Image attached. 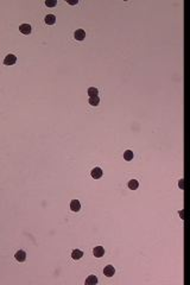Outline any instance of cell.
I'll use <instances>...</instances> for the list:
<instances>
[{
  "label": "cell",
  "mask_w": 190,
  "mask_h": 285,
  "mask_svg": "<svg viewBox=\"0 0 190 285\" xmlns=\"http://www.w3.org/2000/svg\"><path fill=\"white\" fill-rule=\"evenodd\" d=\"M88 102H89V105H92V106H97L99 102H100V97L97 95L96 96H89Z\"/></svg>",
  "instance_id": "cell-13"
},
{
  "label": "cell",
  "mask_w": 190,
  "mask_h": 285,
  "mask_svg": "<svg viewBox=\"0 0 190 285\" xmlns=\"http://www.w3.org/2000/svg\"><path fill=\"white\" fill-rule=\"evenodd\" d=\"M82 257H83V252H82V251H80V249H74V251H73L71 258H73L74 260H80Z\"/></svg>",
  "instance_id": "cell-9"
},
{
  "label": "cell",
  "mask_w": 190,
  "mask_h": 285,
  "mask_svg": "<svg viewBox=\"0 0 190 285\" xmlns=\"http://www.w3.org/2000/svg\"><path fill=\"white\" fill-rule=\"evenodd\" d=\"M74 37H75V39L76 40H83L84 38H86V32H84V30H82V29H79V30H76L75 32H74Z\"/></svg>",
  "instance_id": "cell-2"
},
{
  "label": "cell",
  "mask_w": 190,
  "mask_h": 285,
  "mask_svg": "<svg viewBox=\"0 0 190 285\" xmlns=\"http://www.w3.org/2000/svg\"><path fill=\"white\" fill-rule=\"evenodd\" d=\"M93 254L96 257V258H101L104 254H105V248L102 246H96L94 249H93Z\"/></svg>",
  "instance_id": "cell-4"
},
{
  "label": "cell",
  "mask_w": 190,
  "mask_h": 285,
  "mask_svg": "<svg viewBox=\"0 0 190 285\" xmlns=\"http://www.w3.org/2000/svg\"><path fill=\"white\" fill-rule=\"evenodd\" d=\"M44 21H45V24H48V25H54L56 23V17L54 14H48V16H45Z\"/></svg>",
  "instance_id": "cell-10"
},
{
  "label": "cell",
  "mask_w": 190,
  "mask_h": 285,
  "mask_svg": "<svg viewBox=\"0 0 190 285\" xmlns=\"http://www.w3.org/2000/svg\"><path fill=\"white\" fill-rule=\"evenodd\" d=\"M97 94H99V90H97V88H95V87L88 88V95L89 96H96Z\"/></svg>",
  "instance_id": "cell-15"
},
{
  "label": "cell",
  "mask_w": 190,
  "mask_h": 285,
  "mask_svg": "<svg viewBox=\"0 0 190 285\" xmlns=\"http://www.w3.org/2000/svg\"><path fill=\"white\" fill-rule=\"evenodd\" d=\"M14 258H16L17 261L23 262V261H25V259H26V253H25L24 251H18L17 253L14 254Z\"/></svg>",
  "instance_id": "cell-7"
},
{
  "label": "cell",
  "mask_w": 190,
  "mask_h": 285,
  "mask_svg": "<svg viewBox=\"0 0 190 285\" xmlns=\"http://www.w3.org/2000/svg\"><path fill=\"white\" fill-rule=\"evenodd\" d=\"M124 158L125 160H132L133 159V152L131 150H127L124 152Z\"/></svg>",
  "instance_id": "cell-14"
},
{
  "label": "cell",
  "mask_w": 190,
  "mask_h": 285,
  "mask_svg": "<svg viewBox=\"0 0 190 285\" xmlns=\"http://www.w3.org/2000/svg\"><path fill=\"white\" fill-rule=\"evenodd\" d=\"M19 31H20L23 35H30L31 31H32V29H31V26H30L29 24H21V25L19 26Z\"/></svg>",
  "instance_id": "cell-6"
},
{
  "label": "cell",
  "mask_w": 190,
  "mask_h": 285,
  "mask_svg": "<svg viewBox=\"0 0 190 285\" xmlns=\"http://www.w3.org/2000/svg\"><path fill=\"white\" fill-rule=\"evenodd\" d=\"M102 170H101V168H94L93 170H92V177L93 178H95V179H97V178H100V177H102Z\"/></svg>",
  "instance_id": "cell-8"
},
{
  "label": "cell",
  "mask_w": 190,
  "mask_h": 285,
  "mask_svg": "<svg viewBox=\"0 0 190 285\" xmlns=\"http://www.w3.org/2000/svg\"><path fill=\"white\" fill-rule=\"evenodd\" d=\"M17 62V57L13 53H8L7 56L4 58V64L5 65H13Z\"/></svg>",
  "instance_id": "cell-1"
},
{
  "label": "cell",
  "mask_w": 190,
  "mask_h": 285,
  "mask_svg": "<svg viewBox=\"0 0 190 285\" xmlns=\"http://www.w3.org/2000/svg\"><path fill=\"white\" fill-rule=\"evenodd\" d=\"M45 5H47L48 7H55L56 5H57V1H56V0H47V1H45Z\"/></svg>",
  "instance_id": "cell-16"
},
{
  "label": "cell",
  "mask_w": 190,
  "mask_h": 285,
  "mask_svg": "<svg viewBox=\"0 0 190 285\" xmlns=\"http://www.w3.org/2000/svg\"><path fill=\"white\" fill-rule=\"evenodd\" d=\"M96 283H97V278H96V276H94V275L88 276V278L86 279V284H87V285H95Z\"/></svg>",
  "instance_id": "cell-11"
},
{
  "label": "cell",
  "mask_w": 190,
  "mask_h": 285,
  "mask_svg": "<svg viewBox=\"0 0 190 285\" xmlns=\"http://www.w3.org/2000/svg\"><path fill=\"white\" fill-rule=\"evenodd\" d=\"M138 187H139V182H138L137 179H131V181L128 182V188H130L131 190H137Z\"/></svg>",
  "instance_id": "cell-12"
},
{
  "label": "cell",
  "mask_w": 190,
  "mask_h": 285,
  "mask_svg": "<svg viewBox=\"0 0 190 285\" xmlns=\"http://www.w3.org/2000/svg\"><path fill=\"white\" fill-rule=\"evenodd\" d=\"M178 185H180L181 188H183V179H181V181H180V183H178Z\"/></svg>",
  "instance_id": "cell-18"
},
{
  "label": "cell",
  "mask_w": 190,
  "mask_h": 285,
  "mask_svg": "<svg viewBox=\"0 0 190 285\" xmlns=\"http://www.w3.org/2000/svg\"><path fill=\"white\" fill-rule=\"evenodd\" d=\"M70 209L73 210V212H80V209H81V203H80V201L79 200H73L71 202H70Z\"/></svg>",
  "instance_id": "cell-5"
},
{
  "label": "cell",
  "mask_w": 190,
  "mask_h": 285,
  "mask_svg": "<svg viewBox=\"0 0 190 285\" xmlns=\"http://www.w3.org/2000/svg\"><path fill=\"white\" fill-rule=\"evenodd\" d=\"M77 3H79V0H74V1H68L69 5H77Z\"/></svg>",
  "instance_id": "cell-17"
},
{
  "label": "cell",
  "mask_w": 190,
  "mask_h": 285,
  "mask_svg": "<svg viewBox=\"0 0 190 285\" xmlns=\"http://www.w3.org/2000/svg\"><path fill=\"white\" fill-rule=\"evenodd\" d=\"M104 273H105V276L106 277H113L114 276V273H115V269H114V266H112V265H107L105 269H104Z\"/></svg>",
  "instance_id": "cell-3"
}]
</instances>
